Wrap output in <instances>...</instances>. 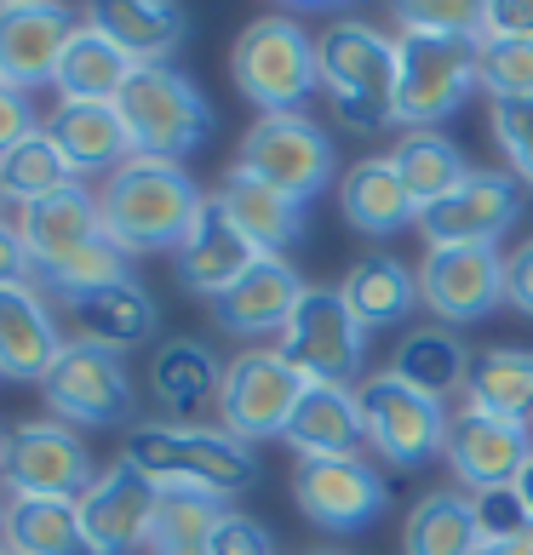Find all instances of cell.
I'll return each instance as SVG.
<instances>
[{
	"label": "cell",
	"instance_id": "cell-1",
	"mask_svg": "<svg viewBox=\"0 0 533 555\" xmlns=\"http://www.w3.org/2000/svg\"><path fill=\"white\" fill-rule=\"evenodd\" d=\"M138 476H150L161 492H207V499H230L253 481V452L248 441H236L230 429L207 424H132L127 447H120Z\"/></svg>",
	"mask_w": 533,
	"mask_h": 555
},
{
	"label": "cell",
	"instance_id": "cell-2",
	"mask_svg": "<svg viewBox=\"0 0 533 555\" xmlns=\"http://www.w3.org/2000/svg\"><path fill=\"white\" fill-rule=\"evenodd\" d=\"M201 207H207V195L195 190V178L183 167H161V160H127L98 190L104 235L127 258L132 253H178Z\"/></svg>",
	"mask_w": 533,
	"mask_h": 555
},
{
	"label": "cell",
	"instance_id": "cell-3",
	"mask_svg": "<svg viewBox=\"0 0 533 555\" xmlns=\"http://www.w3.org/2000/svg\"><path fill=\"white\" fill-rule=\"evenodd\" d=\"M316 69L321 92L333 98L339 120H351L356 132L396 127V40L379 35L373 24L339 17L316 35Z\"/></svg>",
	"mask_w": 533,
	"mask_h": 555
},
{
	"label": "cell",
	"instance_id": "cell-4",
	"mask_svg": "<svg viewBox=\"0 0 533 555\" xmlns=\"http://www.w3.org/2000/svg\"><path fill=\"white\" fill-rule=\"evenodd\" d=\"M477 35H396V127L407 132H436L442 120H454L477 80Z\"/></svg>",
	"mask_w": 533,
	"mask_h": 555
},
{
	"label": "cell",
	"instance_id": "cell-5",
	"mask_svg": "<svg viewBox=\"0 0 533 555\" xmlns=\"http://www.w3.org/2000/svg\"><path fill=\"white\" fill-rule=\"evenodd\" d=\"M120 120H127L132 138V160H161V167H178L190 160L213 132V104L201 98V87L190 75H178L173 64L138 69L127 80V92L115 98Z\"/></svg>",
	"mask_w": 533,
	"mask_h": 555
},
{
	"label": "cell",
	"instance_id": "cell-6",
	"mask_svg": "<svg viewBox=\"0 0 533 555\" xmlns=\"http://www.w3.org/2000/svg\"><path fill=\"white\" fill-rule=\"evenodd\" d=\"M230 69H236L241 98L258 115H299L310 104V92L321 87L316 40L293 17H258V24H248L230 52Z\"/></svg>",
	"mask_w": 533,
	"mask_h": 555
},
{
	"label": "cell",
	"instance_id": "cell-7",
	"mask_svg": "<svg viewBox=\"0 0 533 555\" xmlns=\"http://www.w3.org/2000/svg\"><path fill=\"white\" fill-rule=\"evenodd\" d=\"M281 361L304 384H344L367 366V326L351 315L339 286H310L281 326Z\"/></svg>",
	"mask_w": 533,
	"mask_h": 555
},
{
	"label": "cell",
	"instance_id": "cell-8",
	"mask_svg": "<svg viewBox=\"0 0 533 555\" xmlns=\"http://www.w3.org/2000/svg\"><path fill=\"white\" fill-rule=\"evenodd\" d=\"M356 406H361V429L367 441L379 447L384 464L396 469H424L436 452H447V418L436 396H424V389L402 384L391 366L373 378L356 384Z\"/></svg>",
	"mask_w": 533,
	"mask_h": 555
},
{
	"label": "cell",
	"instance_id": "cell-9",
	"mask_svg": "<svg viewBox=\"0 0 533 555\" xmlns=\"http://www.w3.org/2000/svg\"><path fill=\"white\" fill-rule=\"evenodd\" d=\"M40 389H47L52 418L69 424V429H115V424H127L132 406H138L127 361H120L115 349L92 344V338H69Z\"/></svg>",
	"mask_w": 533,
	"mask_h": 555
},
{
	"label": "cell",
	"instance_id": "cell-10",
	"mask_svg": "<svg viewBox=\"0 0 533 555\" xmlns=\"http://www.w3.org/2000/svg\"><path fill=\"white\" fill-rule=\"evenodd\" d=\"M241 172L264 178L270 190L293 195L299 207L316 201L339 172V155H333V138H327L310 115H258L248 138H241Z\"/></svg>",
	"mask_w": 533,
	"mask_h": 555
},
{
	"label": "cell",
	"instance_id": "cell-11",
	"mask_svg": "<svg viewBox=\"0 0 533 555\" xmlns=\"http://www.w3.org/2000/svg\"><path fill=\"white\" fill-rule=\"evenodd\" d=\"M0 481L12 487V499H80L98 476H92V452L80 441V429L58 418H24L7 436Z\"/></svg>",
	"mask_w": 533,
	"mask_h": 555
},
{
	"label": "cell",
	"instance_id": "cell-12",
	"mask_svg": "<svg viewBox=\"0 0 533 555\" xmlns=\"http://www.w3.org/2000/svg\"><path fill=\"white\" fill-rule=\"evenodd\" d=\"M299 396H304V378L281 361V349H248V356L224 366L218 418L236 441H276L287 436Z\"/></svg>",
	"mask_w": 533,
	"mask_h": 555
},
{
	"label": "cell",
	"instance_id": "cell-13",
	"mask_svg": "<svg viewBox=\"0 0 533 555\" xmlns=\"http://www.w3.org/2000/svg\"><path fill=\"white\" fill-rule=\"evenodd\" d=\"M293 499L321 532H361L384 516L391 492L367 459H299Z\"/></svg>",
	"mask_w": 533,
	"mask_h": 555
},
{
	"label": "cell",
	"instance_id": "cell-14",
	"mask_svg": "<svg viewBox=\"0 0 533 555\" xmlns=\"http://www.w3.org/2000/svg\"><path fill=\"white\" fill-rule=\"evenodd\" d=\"M155 509H161V487L150 476L120 459L98 476L87 492H80V527H87L92 555H132L150 550L155 532Z\"/></svg>",
	"mask_w": 533,
	"mask_h": 555
},
{
	"label": "cell",
	"instance_id": "cell-15",
	"mask_svg": "<svg viewBox=\"0 0 533 555\" xmlns=\"http://www.w3.org/2000/svg\"><path fill=\"white\" fill-rule=\"evenodd\" d=\"M419 298L447 326L482 321L494 304H505V253L499 246H436L424 253Z\"/></svg>",
	"mask_w": 533,
	"mask_h": 555
},
{
	"label": "cell",
	"instance_id": "cell-16",
	"mask_svg": "<svg viewBox=\"0 0 533 555\" xmlns=\"http://www.w3.org/2000/svg\"><path fill=\"white\" fill-rule=\"evenodd\" d=\"M522 218V190L505 172H470L447 201H436L430 212H419V230L436 246H499Z\"/></svg>",
	"mask_w": 533,
	"mask_h": 555
},
{
	"label": "cell",
	"instance_id": "cell-17",
	"mask_svg": "<svg viewBox=\"0 0 533 555\" xmlns=\"http://www.w3.org/2000/svg\"><path fill=\"white\" fill-rule=\"evenodd\" d=\"M447 464H454V481L470 492L510 487L533 464V436H528V424H510V418L465 406L447 424Z\"/></svg>",
	"mask_w": 533,
	"mask_h": 555
},
{
	"label": "cell",
	"instance_id": "cell-18",
	"mask_svg": "<svg viewBox=\"0 0 533 555\" xmlns=\"http://www.w3.org/2000/svg\"><path fill=\"white\" fill-rule=\"evenodd\" d=\"M75 29L80 24L52 0H7L0 7V80L17 92L52 80Z\"/></svg>",
	"mask_w": 533,
	"mask_h": 555
},
{
	"label": "cell",
	"instance_id": "cell-19",
	"mask_svg": "<svg viewBox=\"0 0 533 555\" xmlns=\"http://www.w3.org/2000/svg\"><path fill=\"white\" fill-rule=\"evenodd\" d=\"M17 235L29 246V263H35V281L64 270L75 253H87L92 241H104V212H98V195L87 183H69L47 201H29L17 207Z\"/></svg>",
	"mask_w": 533,
	"mask_h": 555
},
{
	"label": "cell",
	"instance_id": "cell-20",
	"mask_svg": "<svg viewBox=\"0 0 533 555\" xmlns=\"http://www.w3.org/2000/svg\"><path fill=\"white\" fill-rule=\"evenodd\" d=\"M178 281L190 286V293H201V298H224L230 286L253 270V263L264 258L258 246L236 230V218L218 207V195H207V207L195 212V223H190V235H183V246H178Z\"/></svg>",
	"mask_w": 533,
	"mask_h": 555
},
{
	"label": "cell",
	"instance_id": "cell-21",
	"mask_svg": "<svg viewBox=\"0 0 533 555\" xmlns=\"http://www.w3.org/2000/svg\"><path fill=\"white\" fill-rule=\"evenodd\" d=\"M64 333L47 310L40 286H0V378L47 384L52 361L64 356Z\"/></svg>",
	"mask_w": 533,
	"mask_h": 555
},
{
	"label": "cell",
	"instance_id": "cell-22",
	"mask_svg": "<svg viewBox=\"0 0 533 555\" xmlns=\"http://www.w3.org/2000/svg\"><path fill=\"white\" fill-rule=\"evenodd\" d=\"M304 293H310V286L299 281V270L287 258H258L253 270L213 304V315H218L224 333H236V338H264V333H281V326L293 321Z\"/></svg>",
	"mask_w": 533,
	"mask_h": 555
},
{
	"label": "cell",
	"instance_id": "cell-23",
	"mask_svg": "<svg viewBox=\"0 0 533 555\" xmlns=\"http://www.w3.org/2000/svg\"><path fill=\"white\" fill-rule=\"evenodd\" d=\"M287 447L299 459H356V447L367 441L361 429V406H356V389L344 384H304V396L287 418Z\"/></svg>",
	"mask_w": 533,
	"mask_h": 555
},
{
	"label": "cell",
	"instance_id": "cell-24",
	"mask_svg": "<svg viewBox=\"0 0 533 555\" xmlns=\"http://www.w3.org/2000/svg\"><path fill=\"white\" fill-rule=\"evenodd\" d=\"M218 207L236 218V230L248 235L264 258H281L287 246L304 241V207H299V201L281 195V190H270L264 178L241 172V167L224 172V183H218Z\"/></svg>",
	"mask_w": 533,
	"mask_h": 555
},
{
	"label": "cell",
	"instance_id": "cell-25",
	"mask_svg": "<svg viewBox=\"0 0 533 555\" xmlns=\"http://www.w3.org/2000/svg\"><path fill=\"white\" fill-rule=\"evenodd\" d=\"M52 143L64 150V160L75 167V178L87 172H120L132 160V138L127 120L115 104H58V115L47 120Z\"/></svg>",
	"mask_w": 533,
	"mask_h": 555
},
{
	"label": "cell",
	"instance_id": "cell-26",
	"mask_svg": "<svg viewBox=\"0 0 533 555\" xmlns=\"http://www.w3.org/2000/svg\"><path fill=\"white\" fill-rule=\"evenodd\" d=\"M183 24L190 17L173 0H104V7H92V29H104L138 69L167 64L183 40Z\"/></svg>",
	"mask_w": 533,
	"mask_h": 555
},
{
	"label": "cell",
	"instance_id": "cell-27",
	"mask_svg": "<svg viewBox=\"0 0 533 555\" xmlns=\"http://www.w3.org/2000/svg\"><path fill=\"white\" fill-rule=\"evenodd\" d=\"M132 75H138V64L115 47L104 29L80 24V29L69 35L64 57H58L52 87L64 92V104H115V98L127 92Z\"/></svg>",
	"mask_w": 533,
	"mask_h": 555
},
{
	"label": "cell",
	"instance_id": "cell-28",
	"mask_svg": "<svg viewBox=\"0 0 533 555\" xmlns=\"http://www.w3.org/2000/svg\"><path fill=\"white\" fill-rule=\"evenodd\" d=\"M339 207H344V218H351L361 235H396V230H407V223H419V207H414V195H407V183L396 178L391 155H373V160L344 167Z\"/></svg>",
	"mask_w": 533,
	"mask_h": 555
},
{
	"label": "cell",
	"instance_id": "cell-29",
	"mask_svg": "<svg viewBox=\"0 0 533 555\" xmlns=\"http://www.w3.org/2000/svg\"><path fill=\"white\" fill-rule=\"evenodd\" d=\"M69 315L80 326L75 338H92V344L115 349V356L155 338V304H150V293H143L132 275L115 281V286H98V293L69 298Z\"/></svg>",
	"mask_w": 533,
	"mask_h": 555
},
{
	"label": "cell",
	"instance_id": "cell-30",
	"mask_svg": "<svg viewBox=\"0 0 533 555\" xmlns=\"http://www.w3.org/2000/svg\"><path fill=\"white\" fill-rule=\"evenodd\" d=\"M344 304H351V315L367 326V333H379V326H396L419 310V275L407 270L402 258H356L351 275L339 281Z\"/></svg>",
	"mask_w": 533,
	"mask_h": 555
},
{
	"label": "cell",
	"instance_id": "cell-31",
	"mask_svg": "<svg viewBox=\"0 0 533 555\" xmlns=\"http://www.w3.org/2000/svg\"><path fill=\"white\" fill-rule=\"evenodd\" d=\"M218 384H224V366L213 361L207 344L195 338H173L155 349V366H150V389L155 401L173 413V424H190L207 401H218Z\"/></svg>",
	"mask_w": 533,
	"mask_h": 555
},
{
	"label": "cell",
	"instance_id": "cell-32",
	"mask_svg": "<svg viewBox=\"0 0 533 555\" xmlns=\"http://www.w3.org/2000/svg\"><path fill=\"white\" fill-rule=\"evenodd\" d=\"M0 539L12 544V555H92L80 499H12Z\"/></svg>",
	"mask_w": 533,
	"mask_h": 555
},
{
	"label": "cell",
	"instance_id": "cell-33",
	"mask_svg": "<svg viewBox=\"0 0 533 555\" xmlns=\"http://www.w3.org/2000/svg\"><path fill=\"white\" fill-rule=\"evenodd\" d=\"M391 167L407 183V195H414L419 212H430L436 201H447L470 178V160L447 132H407L391 150Z\"/></svg>",
	"mask_w": 533,
	"mask_h": 555
},
{
	"label": "cell",
	"instance_id": "cell-34",
	"mask_svg": "<svg viewBox=\"0 0 533 555\" xmlns=\"http://www.w3.org/2000/svg\"><path fill=\"white\" fill-rule=\"evenodd\" d=\"M402 555H482V532L470 516V492H430L407 509Z\"/></svg>",
	"mask_w": 533,
	"mask_h": 555
},
{
	"label": "cell",
	"instance_id": "cell-35",
	"mask_svg": "<svg viewBox=\"0 0 533 555\" xmlns=\"http://www.w3.org/2000/svg\"><path fill=\"white\" fill-rule=\"evenodd\" d=\"M470 406L510 424L533 418V349H482L470 361Z\"/></svg>",
	"mask_w": 533,
	"mask_h": 555
},
{
	"label": "cell",
	"instance_id": "cell-36",
	"mask_svg": "<svg viewBox=\"0 0 533 555\" xmlns=\"http://www.w3.org/2000/svg\"><path fill=\"white\" fill-rule=\"evenodd\" d=\"M470 361H477V356H470L454 333H442V326H419V333L402 338L391 373L402 384H414V389H424V396L442 401V396H454V389L470 384Z\"/></svg>",
	"mask_w": 533,
	"mask_h": 555
},
{
	"label": "cell",
	"instance_id": "cell-37",
	"mask_svg": "<svg viewBox=\"0 0 533 555\" xmlns=\"http://www.w3.org/2000/svg\"><path fill=\"white\" fill-rule=\"evenodd\" d=\"M69 183H80V178H75V167L64 160V150L52 143L47 127H40L35 138H24L7 160H0V195L17 201V207L47 201V195H58V190H69Z\"/></svg>",
	"mask_w": 533,
	"mask_h": 555
},
{
	"label": "cell",
	"instance_id": "cell-38",
	"mask_svg": "<svg viewBox=\"0 0 533 555\" xmlns=\"http://www.w3.org/2000/svg\"><path fill=\"white\" fill-rule=\"evenodd\" d=\"M477 80L494 104H533V47L528 40H482Z\"/></svg>",
	"mask_w": 533,
	"mask_h": 555
},
{
	"label": "cell",
	"instance_id": "cell-39",
	"mask_svg": "<svg viewBox=\"0 0 533 555\" xmlns=\"http://www.w3.org/2000/svg\"><path fill=\"white\" fill-rule=\"evenodd\" d=\"M218 521H224V499H207V492H161L150 550H167V544H207Z\"/></svg>",
	"mask_w": 533,
	"mask_h": 555
},
{
	"label": "cell",
	"instance_id": "cell-40",
	"mask_svg": "<svg viewBox=\"0 0 533 555\" xmlns=\"http://www.w3.org/2000/svg\"><path fill=\"white\" fill-rule=\"evenodd\" d=\"M470 516H477L482 544H510V539H528L533 521L517 499V487H487V492H470Z\"/></svg>",
	"mask_w": 533,
	"mask_h": 555
},
{
	"label": "cell",
	"instance_id": "cell-41",
	"mask_svg": "<svg viewBox=\"0 0 533 555\" xmlns=\"http://www.w3.org/2000/svg\"><path fill=\"white\" fill-rule=\"evenodd\" d=\"M402 29L419 35H477L482 40V7L477 0H424V7H396Z\"/></svg>",
	"mask_w": 533,
	"mask_h": 555
},
{
	"label": "cell",
	"instance_id": "cell-42",
	"mask_svg": "<svg viewBox=\"0 0 533 555\" xmlns=\"http://www.w3.org/2000/svg\"><path fill=\"white\" fill-rule=\"evenodd\" d=\"M494 138L522 183H533V104H494Z\"/></svg>",
	"mask_w": 533,
	"mask_h": 555
},
{
	"label": "cell",
	"instance_id": "cell-43",
	"mask_svg": "<svg viewBox=\"0 0 533 555\" xmlns=\"http://www.w3.org/2000/svg\"><path fill=\"white\" fill-rule=\"evenodd\" d=\"M207 555H276V550H270V532H264L253 516L224 509V521L213 527V539H207Z\"/></svg>",
	"mask_w": 533,
	"mask_h": 555
},
{
	"label": "cell",
	"instance_id": "cell-44",
	"mask_svg": "<svg viewBox=\"0 0 533 555\" xmlns=\"http://www.w3.org/2000/svg\"><path fill=\"white\" fill-rule=\"evenodd\" d=\"M35 132H40V115L29 104V92H17V87L0 80V160H7L24 138H35Z\"/></svg>",
	"mask_w": 533,
	"mask_h": 555
},
{
	"label": "cell",
	"instance_id": "cell-45",
	"mask_svg": "<svg viewBox=\"0 0 533 555\" xmlns=\"http://www.w3.org/2000/svg\"><path fill=\"white\" fill-rule=\"evenodd\" d=\"M482 40H528L533 47V0H487Z\"/></svg>",
	"mask_w": 533,
	"mask_h": 555
},
{
	"label": "cell",
	"instance_id": "cell-46",
	"mask_svg": "<svg viewBox=\"0 0 533 555\" xmlns=\"http://www.w3.org/2000/svg\"><path fill=\"white\" fill-rule=\"evenodd\" d=\"M505 304L522 310V315H533V235L505 258Z\"/></svg>",
	"mask_w": 533,
	"mask_h": 555
},
{
	"label": "cell",
	"instance_id": "cell-47",
	"mask_svg": "<svg viewBox=\"0 0 533 555\" xmlns=\"http://www.w3.org/2000/svg\"><path fill=\"white\" fill-rule=\"evenodd\" d=\"M0 286H35L29 246L17 235V223H7V218H0Z\"/></svg>",
	"mask_w": 533,
	"mask_h": 555
},
{
	"label": "cell",
	"instance_id": "cell-48",
	"mask_svg": "<svg viewBox=\"0 0 533 555\" xmlns=\"http://www.w3.org/2000/svg\"><path fill=\"white\" fill-rule=\"evenodd\" d=\"M482 555H533V532L528 539H510V544H482Z\"/></svg>",
	"mask_w": 533,
	"mask_h": 555
},
{
	"label": "cell",
	"instance_id": "cell-49",
	"mask_svg": "<svg viewBox=\"0 0 533 555\" xmlns=\"http://www.w3.org/2000/svg\"><path fill=\"white\" fill-rule=\"evenodd\" d=\"M510 487H517V499H522V509H528V521H533V464H528V469H522V476L510 481Z\"/></svg>",
	"mask_w": 533,
	"mask_h": 555
},
{
	"label": "cell",
	"instance_id": "cell-50",
	"mask_svg": "<svg viewBox=\"0 0 533 555\" xmlns=\"http://www.w3.org/2000/svg\"><path fill=\"white\" fill-rule=\"evenodd\" d=\"M0 464H7V436H0Z\"/></svg>",
	"mask_w": 533,
	"mask_h": 555
},
{
	"label": "cell",
	"instance_id": "cell-51",
	"mask_svg": "<svg viewBox=\"0 0 533 555\" xmlns=\"http://www.w3.org/2000/svg\"><path fill=\"white\" fill-rule=\"evenodd\" d=\"M0 532H7V504H0Z\"/></svg>",
	"mask_w": 533,
	"mask_h": 555
},
{
	"label": "cell",
	"instance_id": "cell-52",
	"mask_svg": "<svg viewBox=\"0 0 533 555\" xmlns=\"http://www.w3.org/2000/svg\"><path fill=\"white\" fill-rule=\"evenodd\" d=\"M0 555H12V544H7V539H0Z\"/></svg>",
	"mask_w": 533,
	"mask_h": 555
},
{
	"label": "cell",
	"instance_id": "cell-53",
	"mask_svg": "<svg viewBox=\"0 0 533 555\" xmlns=\"http://www.w3.org/2000/svg\"><path fill=\"white\" fill-rule=\"evenodd\" d=\"M321 555H333V550H321Z\"/></svg>",
	"mask_w": 533,
	"mask_h": 555
},
{
	"label": "cell",
	"instance_id": "cell-54",
	"mask_svg": "<svg viewBox=\"0 0 533 555\" xmlns=\"http://www.w3.org/2000/svg\"><path fill=\"white\" fill-rule=\"evenodd\" d=\"M0 201H7V195H0Z\"/></svg>",
	"mask_w": 533,
	"mask_h": 555
}]
</instances>
